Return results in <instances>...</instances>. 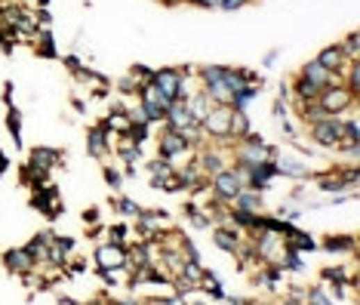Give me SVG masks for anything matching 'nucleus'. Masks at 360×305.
Returning <instances> with one entry per match:
<instances>
[{
  "mask_svg": "<svg viewBox=\"0 0 360 305\" xmlns=\"http://www.w3.org/2000/svg\"><path fill=\"white\" fill-rule=\"evenodd\" d=\"M249 244L256 247L259 259L265 265H280L286 253V244H284V235H271V231H259V235H249Z\"/></svg>",
  "mask_w": 360,
  "mask_h": 305,
  "instance_id": "7",
  "label": "nucleus"
},
{
  "mask_svg": "<svg viewBox=\"0 0 360 305\" xmlns=\"http://www.w3.org/2000/svg\"><path fill=\"white\" fill-rule=\"evenodd\" d=\"M247 133H253V124H249V115L247 111H234V117H231V142L237 139H243Z\"/></svg>",
  "mask_w": 360,
  "mask_h": 305,
  "instance_id": "36",
  "label": "nucleus"
},
{
  "mask_svg": "<svg viewBox=\"0 0 360 305\" xmlns=\"http://www.w3.org/2000/svg\"><path fill=\"white\" fill-rule=\"evenodd\" d=\"M3 3H10V0H0V6H3Z\"/></svg>",
  "mask_w": 360,
  "mask_h": 305,
  "instance_id": "59",
  "label": "nucleus"
},
{
  "mask_svg": "<svg viewBox=\"0 0 360 305\" xmlns=\"http://www.w3.org/2000/svg\"><path fill=\"white\" fill-rule=\"evenodd\" d=\"M31 210L43 213V219H59L65 213V204H62V191L53 186V182H47L40 191H31Z\"/></svg>",
  "mask_w": 360,
  "mask_h": 305,
  "instance_id": "6",
  "label": "nucleus"
},
{
  "mask_svg": "<svg viewBox=\"0 0 360 305\" xmlns=\"http://www.w3.org/2000/svg\"><path fill=\"white\" fill-rule=\"evenodd\" d=\"M210 188H213V197H215V201L231 204V197H234L240 188H247V182H243V176L237 173L234 167H228V170H222V173L210 176Z\"/></svg>",
  "mask_w": 360,
  "mask_h": 305,
  "instance_id": "8",
  "label": "nucleus"
},
{
  "mask_svg": "<svg viewBox=\"0 0 360 305\" xmlns=\"http://www.w3.org/2000/svg\"><path fill=\"white\" fill-rule=\"evenodd\" d=\"M284 244L290 247V250L302 253V256H305V253H314V250H318V238L308 235V231L299 229V225H290V231L284 235Z\"/></svg>",
  "mask_w": 360,
  "mask_h": 305,
  "instance_id": "21",
  "label": "nucleus"
},
{
  "mask_svg": "<svg viewBox=\"0 0 360 305\" xmlns=\"http://www.w3.org/2000/svg\"><path fill=\"white\" fill-rule=\"evenodd\" d=\"M102 274V281L108 283V287H124V283L129 281V268L126 265H120V268H105V272H99Z\"/></svg>",
  "mask_w": 360,
  "mask_h": 305,
  "instance_id": "39",
  "label": "nucleus"
},
{
  "mask_svg": "<svg viewBox=\"0 0 360 305\" xmlns=\"http://www.w3.org/2000/svg\"><path fill=\"white\" fill-rule=\"evenodd\" d=\"M262 90H265V83H247V87H243L240 93L234 96L231 108H234V111H247L249 102H253V99H259V93H262Z\"/></svg>",
  "mask_w": 360,
  "mask_h": 305,
  "instance_id": "31",
  "label": "nucleus"
},
{
  "mask_svg": "<svg viewBox=\"0 0 360 305\" xmlns=\"http://www.w3.org/2000/svg\"><path fill=\"white\" fill-rule=\"evenodd\" d=\"M111 148H117V160L126 167L124 176H136V173H139V164H142V158H145V148L136 145L129 136H117V145H111Z\"/></svg>",
  "mask_w": 360,
  "mask_h": 305,
  "instance_id": "11",
  "label": "nucleus"
},
{
  "mask_svg": "<svg viewBox=\"0 0 360 305\" xmlns=\"http://www.w3.org/2000/svg\"><path fill=\"white\" fill-rule=\"evenodd\" d=\"M314 59L320 62L323 68L329 71V74H336L342 81V74H345V68H348V59H345V53H342V47L339 44H329V47H323Z\"/></svg>",
  "mask_w": 360,
  "mask_h": 305,
  "instance_id": "18",
  "label": "nucleus"
},
{
  "mask_svg": "<svg viewBox=\"0 0 360 305\" xmlns=\"http://www.w3.org/2000/svg\"><path fill=\"white\" fill-rule=\"evenodd\" d=\"M108 96V87H96L92 90V99H105Z\"/></svg>",
  "mask_w": 360,
  "mask_h": 305,
  "instance_id": "57",
  "label": "nucleus"
},
{
  "mask_svg": "<svg viewBox=\"0 0 360 305\" xmlns=\"http://www.w3.org/2000/svg\"><path fill=\"white\" fill-rule=\"evenodd\" d=\"M136 99H139V102H151V105H161V108H170V99L167 96H163L161 93V90H157L154 87V83H145V87H139V96H136Z\"/></svg>",
  "mask_w": 360,
  "mask_h": 305,
  "instance_id": "34",
  "label": "nucleus"
},
{
  "mask_svg": "<svg viewBox=\"0 0 360 305\" xmlns=\"http://www.w3.org/2000/svg\"><path fill=\"white\" fill-rule=\"evenodd\" d=\"M6 170H10V158H6V151H3V148H0V176H3Z\"/></svg>",
  "mask_w": 360,
  "mask_h": 305,
  "instance_id": "55",
  "label": "nucleus"
},
{
  "mask_svg": "<svg viewBox=\"0 0 360 305\" xmlns=\"http://www.w3.org/2000/svg\"><path fill=\"white\" fill-rule=\"evenodd\" d=\"M145 173L151 179H172L176 176V164L167 158H151V160H145Z\"/></svg>",
  "mask_w": 360,
  "mask_h": 305,
  "instance_id": "28",
  "label": "nucleus"
},
{
  "mask_svg": "<svg viewBox=\"0 0 360 305\" xmlns=\"http://www.w3.org/2000/svg\"><path fill=\"white\" fill-rule=\"evenodd\" d=\"M126 136L133 139L136 145L145 148V142L151 139V124H145V120H133V124H129V133H126Z\"/></svg>",
  "mask_w": 360,
  "mask_h": 305,
  "instance_id": "40",
  "label": "nucleus"
},
{
  "mask_svg": "<svg viewBox=\"0 0 360 305\" xmlns=\"http://www.w3.org/2000/svg\"><path fill=\"white\" fill-rule=\"evenodd\" d=\"M290 96H293V102L296 105H311V102H318L320 87L318 83H311L308 77L296 74V81H293V87H290Z\"/></svg>",
  "mask_w": 360,
  "mask_h": 305,
  "instance_id": "23",
  "label": "nucleus"
},
{
  "mask_svg": "<svg viewBox=\"0 0 360 305\" xmlns=\"http://www.w3.org/2000/svg\"><path fill=\"white\" fill-rule=\"evenodd\" d=\"M6 130H10L13 145L22 148V111L16 108V105H10V108H6Z\"/></svg>",
  "mask_w": 360,
  "mask_h": 305,
  "instance_id": "32",
  "label": "nucleus"
},
{
  "mask_svg": "<svg viewBox=\"0 0 360 305\" xmlns=\"http://www.w3.org/2000/svg\"><path fill=\"white\" fill-rule=\"evenodd\" d=\"M34 47H38V56H43V59H59V49H56V34H53V28H40L38 38H34Z\"/></svg>",
  "mask_w": 360,
  "mask_h": 305,
  "instance_id": "27",
  "label": "nucleus"
},
{
  "mask_svg": "<svg viewBox=\"0 0 360 305\" xmlns=\"http://www.w3.org/2000/svg\"><path fill=\"white\" fill-rule=\"evenodd\" d=\"M111 207H114V213H117V216H126V219H136V216L142 213L139 204H136L133 197H126V195H117V197H114Z\"/></svg>",
  "mask_w": 360,
  "mask_h": 305,
  "instance_id": "35",
  "label": "nucleus"
},
{
  "mask_svg": "<svg viewBox=\"0 0 360 305\" xmlns=\"http://www.w3.org/2000/svg\"><path fill=\"white\" fill-rule=\"evenodd\" d=\"M339 47H342V53H345V59L348 62H360V49H357V31H348L345 38L339 40Z\"/></svg>",
  "mask_w": 360,
  "mask_h": 305,
  "instance_id": "41",
  "label": "nucleus"
},
{
  "mask_svg": "<svg viewBox=\"0 0 360 305\" xmlns=\"http://www.w3.org/2000/svg\"><path fill=\"white\" fill-rule=\"evenodd\" d=\"M179 81H182V71H179V68H154V77H151V83H154V87L170 99V102H176Z\"/></svg>",
  "mask_w": 360,
  "mask_h": 305,
  "instance_id": "19",
  "label": "nucleus"
},
{
  "mask_svg": "<svg viewBox=\"0 0 360 305\" xmlns=\"http://www.w3.org/2000/svg\"><path fill=\"white\" fill-rule=\"evenodd\" d=\"M92 259H96V268H99V272H105V268H120V265H126V247L105 240V244L96 247Z\"/></svg>",
  "mask_w": 360,
  "mask_h": 305,
  "instance_id": "15",
  "label": "nucleus"
},
{
  "mask_svg": "<svg viewBox=\"0 0 360 305\" xmlns=\"http://www.w3.org/2000/svg\"><path fill=\"white\" fill-rule=\"evenodd\" d=\"M194 154V145L188 139L182 136V133H176V130H170V126H163V133L157 136V158H167V160H185V158H191Z\"/></svg>",
  "mask_w": 360,
  "mask_h": 305,
  "instance_id": "5",
  "label": "nucleus"
},
{
  "mask_svg": "<svg viewBox=\"0 0 360 305\" xmlns=\"http://www.w3.org/2000/svg\"><path fill=\"white\" fill-rule=\"evenodd\" d=\"M108 305H145L142 296H114V299H108Z\"/></svg>",
  "mask_w": 360,
  "mask_h": 305,
  "instance_id": "47",
  "label": "nucleus"
},
{
  "mask_svg": "<svg viewBox=\"0 0 360 305\" xmlns=\"http://www.w3.org/2000/svg\"><path fill=\"white\" fill-rule=\"evenodd\" d=\"M231 210H243V213H265V195L253 188H240L228 204Z\"/></svg>",
  "mask_w": 360,
  "mask_h": 305,
  "instance_id": "20",
  "label": "nucleus"
},
{
  "mask_svg": "<svg viewBox=\"0 0 360 305\" xmlns=\"http://www.w3.org/2000/svg\"><path fill=\"white\" fill-rule=\"evenodd\" d=\"M71 108H74L77 115H83V111H86V102H83V99H74V102H71Z\"/></svg>",
  "mask_w": 360,
  "mask_h": 305,
  "instance_id": "56",
  "label": "nucleus"
},
{
  "mask_svg": "<svg viewBox=\"0 0 360 305\" xmlns=\"http://www.w3.org/2000/svg\"><path fill=\"white\" fill-rule=\"evenodd\" d=\"M99 219H102L99 207H86V210H83V222H86V225H99Z\"/></svg>",
  "mask_w": 360,
  "mask_h": 305,
  "instance_id": "48",
  "label": "nucleus"
},
{
  "mask_svg": "<svg viewBox=\"0 0 360 305\" xmlns=\"http://www.w3.org/2000/svg\"><path fill=\"white\" fill-rule=\"evenodd\" d=\"M65 68H68L71 71V74H77V71H81L83 68V59H81V56H77V53H71V56H65Z\"/></svg>",
  "mask_w": 360,
  "mask_h": 305,
  "instance_id": "45",
  "label": "nucleus"
},
{
  "mask_svg": "<svg viewBox=\"0 0 360 305\" xmlns=\"http://www.w3.org/2000/svg\"><path fill=\"white\" fill-rule=\"evenodd\" d=\"M213 244H215V250H222V253H234L243 247V231L240 229H234L231 222H219V225H213Z\"/></svg>",
  "mask_w": 360,
  "mask_h": 305,
  "instance_id": "13",
  "label": "nucleus"
},
{
  "mask_svg": "<svg viewBox=\"0 0 360 305\" xmlns=\"http://www.w3.org/2000/svg\"><path fill=\"white\" fill-rule=\"evenodd\" d=\"M194 77H197V87L210 96L213 105H231L234 96L247 87L240 68L231 65H200L194 68Z\"/></svg>",
  "mask_w": 360,
  "mask_h": 305,
  "instance_id": "1",
  "label": "nucleus"
},
{
  "mask_svg": "<svg viewBox=\"0 0 360 305\" xmlns=\"http://www.w3.org/2000/svg\"><path fill=\"white\" fill-rule=\"evenodd\" d=\"M114 136L111 133L105 130L102 124H96V126H90V130H86V154H90V158H96V160H108V154L114 151V142H111Z\"/></svg>",
  "mask_w": 360,
  "mask_h": 305,
  "instance_id": "12",
  "label": "nucleus"
},
{
  "mask_svg": "<svg viewBox=\"0 0 360 305\" xmlns=\"http://www.w3.org/2000/svg\"><path fill=\"white\" fill-rule=\"evenodd\" d=\"M117 93L120 96H139V81H136L133 74H124L117 81Z\"/></svg>",
  "mask_w": 360,
  "mask_h": 305,
  "instance_id": "42",
  "label": "nucleus"
},
{
  "mask_svg": "<svg viewBox=\"0 0 360 305\" xmlns=\"http://www.w3.org/2000/svg\"><path fill=\"white\" fill-rule=\"evenodd\" d=\"M249 0H219V6L215 10H222V13H234V10H240V6H247Z\"/></svg>",
  "mask_w": 360,
  "mask_h": 305,
  "instance_id": "46",
  "label": "nucleus"
},
{
  "mask_svg": "<svg viewBox=\"0 0 360 305\" xmlns=\"http://www.w3.org/2000/svg\"><path fill=\"white\" fill-rule=\"evenodd\" d=\"M277 99H280V102H286V99H290V83H286V81L277 83Z\"/></svg>",
  "mask_w": 360,
  "mask_h": 305,
  "instance_id": "52",
  "label": "nucleus"
},
{
  "mask_svg": "<svg viewBox=\"0 0 360 305\" xmlns=\"http://www.w3.org/2000/svg\"><path fill=\"white\" fill-rule=\"evenodd\" d=\"M314 186H318V191H323V195H345V191H351L348 186H345V179L339 176V170H329V173H318L314 176ZM351 195H354V191H351Z\"/></svg>",
  "mask_w": 360,
  "mask_h": 305,
  "instance_id": "25",
  "label": "nucleus"
},
{
  "mask_svg": "<svg viewBox=\"0 0 360 305\" xmlns=\"http://www.w3.org/2000/svg\"><path fill=\"white\" fill-rule=\"evenodd\" d=\"M271 164H275L277 179H308V176H311V167H308L305 160L299 158V154L277 151L275 158H271Z\"/></svg>",
  "mask_w": 360,
  "mask_h": 305,
  "instance_id": "10",
  "label": "nucleus"
},
{
  "mask_svg": "<svg viewBox=\"0 0 360 305\" xmlns=\"http://www.w3.org/2000/svg\"><path fill=\"white\" fill-rule=\"evenodd\" d=\"M305 305H339L329 296V290L323 287V283H314V287H308V299H305Z\"/></svg>",
  "mask_w": 360,
  "mask_h": 305,
  "instance_id": "37",
  "label": "nucleus"
},
{
  "mask_svg": "<svg viewBox=\"0 0 360 305\" xmlns=\"http://www.w3.org/2000/svg\"><path fill=\"white\" fill-rule=\"evenodd\" d=\"M318 105L323 108V115L336 117V115H351V111H357V93H351L345 83H336V87H327L320 90L318 96Z\"/></svg>",
  "mask_w": 360,
  "mask_h": 305,
  "instance_id": "3",
  "label": "nucleus"
},
{
  "mask_svg": "<svg viewBox=\"0 0 360 305\" xmlns=\"http://www.w3.org/2000/svg\"><path fill=\"white\" fill-rule=\"evenodd\" d=\"M102 235H105V225H86V231H83V238H90V240H96Z\"/></svg>",
  "mask_w": 360,
  "mask_h": 305,
  "instance_id": "49",
  "label": "nucleus"
},
{
  "mask_svg": "<svg viewBox=\"0 0 360 305\" xmlns=\"http://www.w3.org/2000/svg\"><path fill=\"white\" fill-rule=\"evenodd\" d=\"M38 25H40V28H49V25H53V13H49V10H38Z\"/></svg>",
  "mask_w": 360,
  "mask_h": 305,
  "instance_id": "51",
  "label": "nucleus"
},
{
  "mask_svg": "<svg viewBox=\"0 0 360 305\" xmlns=\"http://www.w3.org/2000/svg\"><path fill=\"white\" fill-rule=\"evenodd\" d=\"M0 259H3V268H6V272H10V274H19V278H22V274H28V272H38V262L28 256L25 247H13V250H6Z\"/></svg>",
  "mask_w": 360,
  "mask_h": 305,
  "instance_id": "16",
  "label": "nucleus"
},
{
  "mask_svg": "<svg viewBox=\"0 0 360 305\" xmlns=\"http://www.w3.org/2000/svg\"><path fill=\"white\" fill-rule=\"evenodd\" d=\"M129 74L139 81V87H145V83H151V77H154V68H148V65H133V71Z\"/></svg>",
  "mask_w": 360,
  "mask_h": 305,
  "instance_id": "43",
  "label": "nucleus"
},
{
  "mask_svg": "<svg viewBox=\"0 0 360 305\" xmlns=\"http://www.w3.org/2000/svg\"><path fill=\"white\" fill-rule=\"evenodd\" d=\"M308 139H311L318 148H329V151H336L339 142L345 139V117L336 115V117H323L320 124H311L308 126Z\"/></svg>",
  "mask_w": 360,
  "mask_h": 305,
  "instance_id": "4",
  "label": "nucleus"
},
{
  "mask_svg": "<svg viewBox=\"0 0 360 305\" xmlns=\"http://www.w3.org/2000/svg\"><path fill=\"white\" fill-rule=\"evenodd\" d=\"M185 105H188L191 117H194V120H197V124H200V120H204L206 115H210V108H213L210 96H206V93H204V90H197V93H194V96H191V99H188V102H185Z\"/></svg>",
  "mask_w": 360,
  "mask_h": 305,
  "instance_id": "29",
  "label": "nucleus"
},
{
  "mask_svg": "<svg viewBox=\"0 0 360 305\" xmlns=\"http://www.w3.org/2000/svg\"><path fill=\"white\" fill-rule=\"evenodd\" d=\"M318 250L333 253V256H357V238L354 235H327L323 240H318Z\"/></svg>",
  "mask_w": 360,
  "mask_h": 305,
  "instance_id": "17",
  "label": "nucleus"
},
{
  "mask_svg": "<svg viewBox=\"0 0 360 305\" xmlns=\"http://www.w3.org/2000/svg\"><path fill=\"white\" fill-rule=\"evenodd\" d=\"M185 3H197V6H204V10H215L219 0H185Z\"/></svg>",
  "mask_w": 360,
  "mask_h": 305,
  "instance_id": "54",
  "label": "nucleus"
},
{
  "mask_svg": "<svg viewBox=\"0 0 360 305\" xmlns=\"http://www.w3.org/2000/svg\"><path fill=\"white\" fill-rule=\"evenodd\" d=\"M277 59H280V49H271L268 56H262V65H265V68H275Z\"/></svg>",
  "mask_w": 360,
  "mask_h": 305,
  "instance_id": "50",
  "label": "nucleus"
},
{
  "mask_svg": "<svg viewBox=\"0 0 360 305\" xmlns=\"http://www.w3.org/2000/svg\"><path fill=\"white\" fill-rule=\"evenodd\" d=\"M271 115H275V120L280 124V120H286V117H290V105H286V102H280V99H275V105H271Z\"/></svg>",
  "mask_w": 360,
  "mask_h": 305,
  "instance_id": "44",
  "label": "nucleus"
},
{
  "mask_svg": "<svg viewBox=\"0 0 360 305\" xmlns=\"http://www.w3.org/2000/svg\"><path fill=\"white\" fill-rule=\"evenodd\" d=\"M231 117H234L231 105H213L210 115L200 120V130H204L210 145H234L231 142Z\"/></svg>",
  "mask_w": 360,
  "mask_h": 305,
  "instance_id": "2",
  "label": "nucleus"
},
{
  "mask_svg": "<svg viewBox=\"0 0 360 305\" xmlns=\"http://www.w3.org/2000/svg\"><path fill=\"white\" fill-rule=\"evenodd\" d=\"M56 238V231H38L31 240L25 244V250H28V256H31L34 262H38V268H43V256H47V247H49V240Z\"/></svg>",
  "mask_w": 360,
  "mask_h": 305,
  "instance_id": "26",
  "label": "nucleus"
},
{
  "mask_svg": "<svg viewBox=\"0 0 360 305\" xmlns=\"http://www.w3.org/2000/svg\"><path fill=\"white\" fill-rule=\"evenodd\" d=\"M62 160H65V151H62V148L38 145V148H31V151H28V160H25V164L34 167V170H40V173H53V167H59Z\"/></svg>",
  "mask_w": 360,
  "mask_h": 305,
  "instance_id": "14",
  "label": "nucleus"
},
{
  "mask_svg": "<svg viewBox=\"0 0 360 305\" xmlns=\"http://www.w3.org/2000/svg\"><path fill=\"white\" fill-rule=\"evenodd\" d=\"M197 290L204 296H210L213 302H225V281H222V274L219 272H210V268H206L204 272V278H200V283H197Z\"/></svg>",
  "mask_w": 360,
  "mask_h": 305,
  "instance_id": "24",
  "label": "nucleus"
},
{
  "mask_svg": "<svg viewBox=\"0 0 360 305\" xmlns=\"http://www.w3.org/2000/svg\"><path fill=\"white\" fill-rule=\"evenodd\" d=\"M253 305H265V302H253Z\"/></svg>",
  "mask_w": 360,
  "mask_h": 305,
  "instance_id": "60",
  "label": "nucleus"
},
{
  "mask_svg": "<svg viewBox=\"0 0 360 305\" xmlns=\"http://www.w3.org/2000/svg\"><path fill=\"white\" fill-rule=\"evenodd\" d=\"M13 90H16V83L6 81V83H3V102H6V105H13Z\"/></svg>",
  "mask_w": 360,
  "mask_h": 305,
  "instance_id": "53",
  "label": "nucleus"
},
{
  "mask_svg": "<svg viewBox=\"0 0 360 305\" xmlns=\"http://www.w3.org/2000/svg\"><path fill=\"white\" fill-rule=\"evenodd\" d=\"M277 305H302V302H296V299H290V296H284V299H277Z\"/></svg>",
  "mask_w": 360,
  "mask_h": 305,
  "instance_id": "58",
  "label": "nucleus"
},
{
  "mask_svg": "<svg viewBox=\"0 0 360 305\" xmlns=\"http://www.w3.org/2000/svg\"><path fill=\"white\" fill-rule=\"evenodd\" d=\"M102 176H105V186L111 188V191H117V195H120V188H124V179H126V176H124V170H117L114 164H108V160H105V167H102Z\"/></svg>",
  "mask_w": 360,
  "mask_h": 305,
  "instance_id": "38",
  "label": "nucleus"
},
{
  "mask_svg": "<svg viewBox=\"0 0 360 305\" xmlns=\"http://www.w3.org/2000/svg\"><path fill=\"white\" fill-rule=\"evenodd\" d=\"M19 176H22V186L31 188V191H40L49 182V173H40V170H34V167H28V164H22Z\"/></svg>",
  "mask_w": 360,
  "mask_h": 305,
  "instance_id": "30",
  "label": "nucleus"
},
{
  "mask_svg": "<svg viewBox=\"0 0 360 305\" xmlns=\"http://www.w3.org/2000/svg\"><path fill=\"white\" fill-rule=\"evenodd\" d=\"M299 74H302V77H308V81H311V83H318L320 90H327V87H336V83H342L339 77H336V74H329V71L323 68L318 59H308L305 65L299 68Z\"/></svg>",
  "mask_w": 360,
  "mask_h": 305,
  "instance_id": "22",
  "label": "nucleus"
},
{
  "mask_svg": "<svg viewBox=\"0 0 360 305\" xmlns=\"http://www.w3.org/2000/svg\"><path fill=\"white\" fill-rule=\"evenodd\" d=\"M74 256V238L71 235H56L47 247V256H43V265L53 268V272H65L68 259Z\"/></svg>",
  "mask_w": 360,
  "mask_h": 305,
  "instance_id": "9",
  "label": "nucleus"
},
{
  "mask_svg": "<svg viewBox=\"0 0 360 305\" xmlns=\"http://www.w3.org/2000/svg\"><path fill=\"white\" fill-rule=\"evenodd\" d=\"M105 235L111 244H120V247H126L129 240H133V229H129L126 222H114V225H105Z\"/></svg>",
  "mask_w": 360,
  "mask_h": 305,
  "instance_id": "33",
  "label": "nucleus"
}]
</instances>
